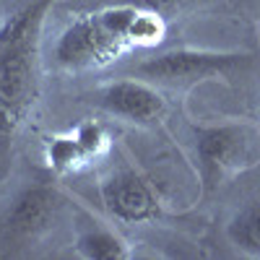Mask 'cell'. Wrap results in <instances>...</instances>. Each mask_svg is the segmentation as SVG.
Returning <instances> with one entry per match:
<instances>
[{
  "instance_id": "obj_1",
  "label": "cell",
  "mask_w": 260,
  "mask_h": 260,
  "mask_svg": "<svg viewBox=\"0 0 260 260\" xmlns=\"http://www.w3.org/2000/svg\"><path fill=\"white\" fill-rule=\"evenodd\" d=\"M52 0L16 13L0 29V133H16L39 94V29Z\"/></svg>"
},
{
  "instance_id": "obj_2",
  "label": "cell",
  "mask_w": 260,
  "mask_h": 260,
  "mask_svg": "<svg viewBox=\"0 0 260 260\" xmlns=\"http://www.w3.org/2000/svg\"><path fill=\"white\" fill-rule=\"evenodd\" d=\"M136 11L138 6L130 3L78 16L57 39V62L71 71H91L120 60L127 50H133L130 24Z\"/></svg>"
},
{
  "instance_id": "obj_3",
  "label": "cell",
  "mask_w": 260,
  "mask_h": 260,
  "mask_svg": "<svg viewBox=\"0 0 260 260\" xmlns=\"http://www.w3.org/2000/svg\"><path fill=\"white\" fill-rule=\"evenodd\" d=\"M201 172L208 187L226 182L260 161V127L255 122H221L195 130Z\"/></svg>"
},
{
  "instance_id": "obj_4",
  "label": "cell",
  "mask_w": 260,
  "mask_h": 260,
  "mask_svg": "<svg viewBox=\"0 0 260 260\" xmlns=\"http://www.w3.org/2000/svg\"><path fill=\"white\" fill-rule=\"evenodd\" d=\"M250 65V55L242 52H195V50H177L164 52L136 65V73L151 81L182 83V81H201L211 76H229Z\"/></svg>"
},
{
  "instance_id": "obj_5",
  "label": "cell",
  "mask_w": 260,
  "mask_h": 260,
  "mask_svg": "<svg viewBox=\"0 0 260 260\" xmlns=\"http://www.w3.org/2000/svg\"><path fill=\"white\" fill-rule=\"evenodd\" d=\"M104 112L136 125H154L167 112V99L143 81H115L94 94Z\"/></svg>"
},
{
  "instance_id": "obj_6",
  "label": "cell",
  "mask_w": 260,
  "mask_h": 260,
  "mask_svg": "<svg viewBox=\"0 0 260 260\" xmlns=\"http://www.w3.org/2000/svg\"><path fill=\"white\" fill-rule=\"evenodd\" d=\"M102 201L115 219L127 224L154 221L159 219L161 206L154 187H151L138 172H117L102 185Z\"/></svg>"
},
{
  "instance_id": "obj_7",
  "label": "cell",
  "mask_w": 260,
  "mask_h": 260,
  "mask_svg": "<svg viewBox=\"0 0 260 260\" xmlns=\"http://www.w3.org/2000/svg\"><path fill=\"white\" fill-rule=\"evenodd\" d=\"M65 208L62 195L50 185H31L18 192L8 211V232L21 240H37L47 234Z\"/></svg>"
},
{
  "instance_id": "obj_8",
  "label": "cell",
  "mask_w": 260,
  "mask_h": 260,
  "mask_svg": "<svg viewBox=\"0 0 260 260\" xmlns=\"http://www.w3.org/2000/svg\"><path fill=\"white\" fill-rule=\"evenodd\" d=\"M226 234L240 252L260 257V201H252L237 211L226 226Z\"/></svg>"
},
{
  "instance_id": "obj_9",
  "label": "cell",
  "mask_w": 260,
  "mask_h": 260,
  "mask_svg": "<svg viewBox=\"0 0 260 260\" xmlns=\"http://www.w3.org/2000/svg\"><path fill=\"white\" fill-rule=\"evenodd\" d=\"M76 252L86 260H127L130 250L122 237L107 229H89L78 237Z\"/></svg>"
},
{
  "instance_id": "obj_10",
  "label": "cell",
  "mask_w": 260,
  "mask_h": 260,
  "mask_svg": "<svg viewBox=\"0 0 260 260\" xmlns=\"http://www.w3.org/2000/svg\"><path fill=\"white\" fill-rule=\"evenodd\" d=\"M45 159L50 164V169L60 172V175H68V172H78L89 164L91 159L86 156L83 146L78 143L76 133H62V136H52L45 146Z\"/></svg>"
},
{
  "instance_id": "obj_11",
  "label": "cell",
  "mask_w": 260,
  "mask_h": 260,
  "mask_svg": "<svg viewBox=\"0 0 260 260\" xmlns=\"http://www.w3.org/2000/svg\"><path fill=\"white\" fill-rule=\"evenodd\" d=\"M167 26H164V16L148 8H138L136 18L130 24V39H133V47H154L161 42Z\"/></svg>"
},
{
  "instance_id": "obj_12",
  "label": "cell",
  "mask_w": 260,
  "mask_h": 260,
  "mask_svg": "<svg viewBox=\"0 0 260 260\" xmlns=\"http://www.w3.org/2000/svg\"><path fill=\"white\" fill-rule=\"evenodd\" d=\"M73 133H76L78 143L83 146L86 156H89L91 161L99 159V156H104L107 148H110V136H107L104 125H99V122H94V120L81 122L78 127H73Z\"/></svg>"
},
{
  "instance_id": "obj_13",
  "label": "cell",
  "mask_w": 260,
  "mask_h": 260,
  "mask_svg": "<svg viewBox=\"0 0 260 260\" xmlns=\"http://www.w3.org/2000/svg\"><path fill=\"white\" fill-rule=\"evenodd\" d=\"M185 0H133V6L138 8H148V11H156V13H164V11H172L182 6Z\"/></svg>"
},
{
  "instance_id": "obj_14",
  "label": "cell",
  "mask_w": 260,
  "mask_h": 260,
  "mask_svg": "<svg viewBox=\"0 0 260 260\" xmlns=\"http://www.w3.org/2000/svg\"><path fill=\"white\" fill-rule=\"evenodd\" d=\"M250 3H255V6H260V0H250Z\"/></svg>"
}]
</instances>
